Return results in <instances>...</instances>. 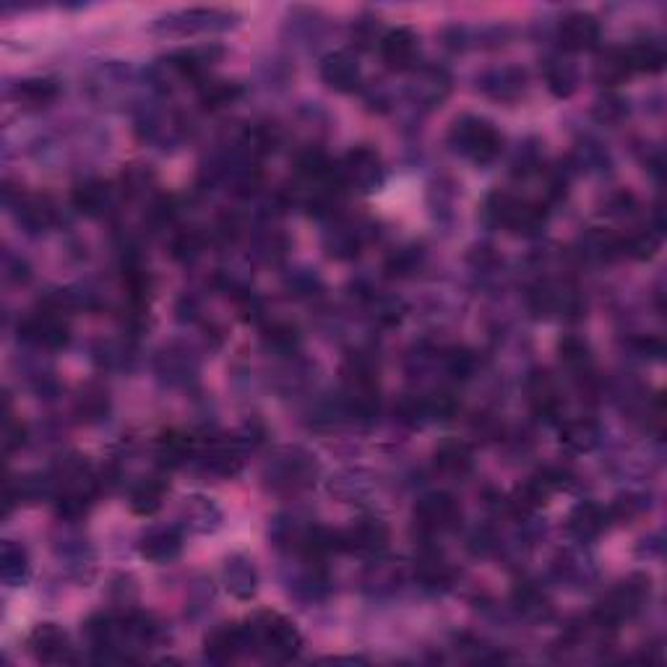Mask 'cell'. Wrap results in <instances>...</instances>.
<instances>
[{
	"mask_svg": "<svg viewBox=\"0 0 667 667\" xmlns=\"http://www.w3.org/2000/svg\"><path fill=\"white\" fill-rule=\"evenodd\" d=\"M245 628H248L251 652L264 654L266 660H292L300 652V644H303L295 623L287 621L279 613H258L253 621L245 623Z\"/></svg>",
	"mask_w": 667,
	"mask_h": 667,
	"instance_id": "obj_1",
	"label": "cell"
},
{
	"mask_svg": "<svg viewBox=\"0 0 667 667\" xmlns=\"http://www.w3.org/2000/svg\"><path fill=\"white\" fill-rule=\"evenodd\" d=\"M344 407L352 417L370 420L378 415V368L363 352L344 363Z\"/></svg>",
	"mask_w": 667,
	"mask_h": 667,
	"instance_id": "obj_2",
	"label": "cell"
},
{
	"mask_svg": "<svg viewBox=\"0 0 667 667\" xmlns=\"http://www.w3.org/2000/svg\"><path fill=\"white\" fill-rule=\"evenodd\" d=\"M449 144L456 154L467 157L475 165H490L501 154L503 136L493 123L475 115H464L451 126Z\"/></svg>",
	"mask_w": 667,
	"mask_h": 667,
	"instance_id": "obj_3",
	"label": "cell"
},
{
	"mask_svg": "<svg viewBox=\"0 0 667 667\" xmlns=\"http://www.w3.org/2000/svg\"><path fill=\"white\" fill-rule=\"evenodd\" d=\"M485 217L496 227L516 232V235H537L545 227L548 212H545V206L535 204V201L496 191L485 201Z\"/></svg>",
	"mask_w": 667,
	"mask_h": 667,
	"instance_id": "obj_4",
	"label": "cell"
},
{
	"mask_svg": "<svg viewBox=\"0 0 667 667\" xmlns=\"http://www.w3.org/2000/svg\"><path fill=\"white\" fill-rule=\"evenodd\" d=\"M318 472L316 456L303 449H282L264 467V480L277 493H295L313 483Z\"/></svg>",
	"mask_w": 667,
	"mask_h": 667,
	"instance_id": "obj_5",
	"label": "cell"
},
{
	"mask_svg": "<svg viewBox=\"0 0 667 667\" xmlns=\"http://www.w3.org/2000/svg\"><path fill=\"white\" fill-rule=\"evenodd\" d=\"M235 21L238 16L222 8H188V11H175L154 21V32L165 37H191V34L225 32L235 27Z\"/></svg>",
	"mask_w": 667,
	"mask_h": 667,
	"instance_id": "obj_6",
	"label": "cell"
},
{
	"mask_svg": "<svg viewBox=\"0 0 667 667\" xmlns=\"http://www.w3.org/2000/svg\"><path fill=\"white\" fill-rule=\"evenodd\" d=\"M647 597H649L647 576H631V579L618 584V587L597 605L592 621H595L600 628H615L618 623H623L626 618L639 613V608L644 605Z\"/></svg>",
	"mask_w": 667,
	"mask_h": 667,
	"instance_id": "obj_7",
	"label": "cell"
},
{
	"mask_svg": "<svg viewBox=\"0 0 667 667\" xmlns=\"http://www.w3.org/2000/svg\"><path fill=\"white\" fill-rule=\"evenodd\" d=\"M334 175H337V183L342 185V191L370 193L384 183L381 157L370 146H357V149L344 154L342 162L334 167Z\"/></svg>",
	"mask_w": 667,
	"mask_h": 667,
	"instance_id": "obj_8",
	"label": "cell"
},
{
	"mask_svg": "<svg viewBox=\"0 0 667 667\" xmlns=\"http://www.w3.org/2000/svg\"><path fill=\"white\" fill-rule=\"evenodd\" d=\"M415 529L425 537H436L459 527L462 522V506L449 493H430L420 498L415 506Z\"/></svg>",
	"mask_w": 667,
	"mask_h": 667,
	"instance_id": "obj_9",
	"label": "cell"
},
{
	"mask_svg": "<svg viewBox=\"0 0 667 667\" xmlns=\"http://www.w3.org/2000/svg\"><path fill=\"white\" fill-rule=\"evenodd\" d=\"M19 339L34 344V347H40V350H60V347H66L68 339H71V329H68V321L63 313L40 308V311L29 316L27 321H21Z\"/></svg>",
	"mask_w": 667,
	"mask_h": 667,
	"instance_id": "obj_10",
	"label": "cell"
},
{
	"mask_svg": "<svg viewBox=\"0 0 667 667\" xmlns=\"http://www.w3.org/2000/svg\"><path fill=\"white\" fill-rule=\"evenodd\" d=\"M337 542L339 550H344V553L378 555L384 553L386 545H389V527L381 519L365 516V519L352 522L347 529H339Z\"/></svg>",
	"mask_w": 667,
	"mask_h": 667,
	"instance_id": "obj_11",
	"label": "cell"
},
{
	"mask_svg": "<svg viewBox=\"0 0 667 667\" xmlns=\"http://www.w3.org/2000/svg\"><path fill=\"white\" fill-rule=\"evenodd\" d=\"M527 305L532 316L537 318L571 316V313L582 311V300L576 298V292L555 282H540L537 287H532L527 295Z\"/></svg>",
	"mask_w": 667,
	"mask_h": 667,
	"instance_id": "obj_12",
	"label": "cell"
},
{
	"mask_svg": "<svg viewBox=\"0 0 667 667\" xmlns=\"http://www.w3.org/2000/svg\"><path fill=\"white\" fill-rule=\"evenodd\" d=\"M219 55H222L219 47H185V50H175L165 60H159L157 68L165 71V79L172 76L180 81H201Z\"/></svg>",
	"mask_w": 667,
	"mask_h": 667,
	"instance_id": "obj_13",
	"label": "cell"
},
{
	"mask_svg": "<svg viewBox=\"0 0 667 667\" xmlns=\"http://www.w3.org/2000/svg\"><path fill=\"white\" fill-rule=\"evenodd\" d=\"M201 467L209 475L217 477H232L238 475L243 467L245 446L238 438H217V441L206 443L204 449H196Z\"/></svg>",
	"mask_w": 667,
	"mask_h": 667,
	"instance_id": "obj_14",
	"label": "cell"
},
{
	"mask_svg": "<svg viewBox=\"0 0 667 667\" xmlns=\"http://www.w3.org/2000/svg\"><path fill=\"white\" fill-rule=\"evenodd\" d=\"M243 652H251V644H248V628H245V623L243 626H222L206 636L204 654L209 662L225 665V662L238 660Z\"/></svg>",
	"mask_w": 667,
	"mask_h": 667,
	"instance_id": "obj_15",
	"label": "cell"
},
{
	"mask_svg": "<svg viewBox=\"0 0 667 667\" xmlns=\"http://www.w3.org/2000/svg\"><path fill=\"white\" fill-rule=\"evenodd\" d=\"M29 652L40 662H71V641H68L66 631L58 628L55 623H42L29 634L27 639Z\"/></svg>",
	"mask_w": 667,
	"mask_h": 667,
	"instance_id": "obj_16",
	"label": "cell"
},
{
	"mask_svg": "<svg viewBox=\"0 0 667 667\" xmlns=\"http://www.w3.org/2000/svg\"><path fill=\"white\" fill-rule=\"evenodd\" d=\"M378 53L391 71H407L417 58V34L407 27L391 29L381 34Z\"/></svg>",
	"mask_w": 667,
	"mask_h": 667,
	"instance_id": "obj_17",
	"label": "cell"
},
{
	"mask_svg": "<svg viewBox=\"0 0 667 667\" xmlns=\"http://www.w3.org/2000/svg\"><path fill=\"white\" fill-rule=\"evenodd\" d=\"M480 92L488 94L490 100L498 102H516L527 89V73L522 68H493V71L483 73L480 79Z\"/></svg>",
	"mask_w": 667,
	"mask_h": 667,
	"instance_id": "obj_18",
	"label": "cell"
},
{
	"mask_svg": "<svg viewBox=\"0 0 667 667\" xmlns=\"http://www.w3.org/2000/svg\"><path fill=\"white\" fill-rule=\"evenodd\" d=\"M558 42L568 53L592 50L600 42V21L592 14H568L558 29Z\"/></svg>",
	"mask_w": 667,
	"mask_h": 667,
	"instance_id": "obj_19",
	"label": "cell"
},
{
	"mask_svg": "<svg viewBox=\"0 0 667 667\" xmlns=\"http://www.w3.org/2000/svg\"><path fill=\"white\" fill-rule=\"evenodd\" d=\"M527 399L532 412H535L537 417H542V420H555L563 410L561 391H558L555 381L545 370H535V373L527 378Z\"/></svg>",
	"mask_w": 667,
	"mask_h": 667,
	"instance_id": "obj_20",
	"label": "cell"
},
{
	"mask_svg": "<svg viewBox=\"0 0 667 667\" xmlns=\"http://www.w3.org/2000/svg\"><path fill=\"white\" fill-rule=\"evenodd\" d=\"M321 79L334 92H355L357 86H360V66H357L355 55L347 53V50H337V53L326 55L321 60Z\"/></svg>",
	"mask_w": 667,
	"mask_h": 667,
	"instance_id": "obj_21",
	"label": "cell"
},
{
	"mask_svg": "<svg viewBox=\"0 0 667 667\" xmlns=\"http://www.w3.org/2000/svg\"><path fill=\"white\" fill-rule=\"evenodd\" d=\"M16 222L27 232L37 235V232H45L55 225V204L47 196H37V193H19L16 199Z\"/></svg>",
	"mask_w": 667,
	"mask_h": 667,
	"instance_id": "obj_22",
	"label": "cell"
},
{
	"mask_svg": "<svg viewBox=\"0 0 667 667\" xmlns=\"http://www.w3.org/2000/svg\"><path fill=\"white\" fill-rule=\"evenodd\" d=\"M610 527V514L605 506H600V503H579L571 514H568V522H566V529L568 535L576 537V540L582 542H589L595 540V537H600L605 529Z\"/></svg>",
	"mask_w": 667,
	"mask_h": 667,
	"instance_id": "obj_23",
	"label": "cell"
},
{
	"mask_svg": "<svg viewBox=\"0 0 667 667\" xmlns=\"http://www.w3.org/2000/svg\"><path fill=\"white\" fill-rule=\"evenodd\" d=\"M71 201L81 214H86V217H102V214H107L113 209L115 196L110 183L92 178L84 180V183H79L73 188Z\"/></svg>",
	"mask_w": 667,
	"mask_h": 667,
	"instance_id": "obj_24",
	"label": "cell"
},
{
	"mask_svg": "<svg viewBox=\"0 0 667 667\" xmlns=\"http://www.w3.org/2000/svg\"><path fill=\"white\" fill-rule=\"evenodd\" d=\"M139 550L146 561L170 563L175 561L180 550H183V537H180V532L175 527H154L141 537Z\"/></svg>",
	"mask_w": 667,
	"mask_h": 667,
	"instance_id": "obj_25",
	"label": "cell"
},
{
	"mask_svg": "<svg viewBox=\"0 0 667 667\" xmlns=\"http://www.w3.org/2000/svg\"><path fill=\"white\" fill-rule=\"evenodd\" d=\"M222 579L232 597L238 600H251L258 589V571L253 561H248L245 555H232L227 558L225 568H222Z\"/></svg>",
	"mask_w": 667,
	"mask_h": 667,
	"instance_id": "obj_26",
	"label": "cell"
},
{
	"mask_svg": "<svg viewBox=\"0 0 667 667\" xmlns=\"http://www.w3.org/2000/svg\"><path fill=\"white\" fill-rule=\"evenodd\" d=\"M436 467L438 472L449 477H464L472 472L475 467V451L467 441H459V438H449L443 441L436 449Z\"/></svg>",
	"mask_w": 667,
	"mask_h": 667,
	"instance_id": "obj_27",
	"label": "cell"
},
{
	"mask_svg": "<svg viewBox=\"0 0 667 667\" xmlns=\"http://www.w3.org/2000/svg\"><path fill=\"white\" fill-rule=\"evenodd\" d=\"M449 92H451V79L449 73L441 71V68H425V71L417 73L415 84H412L410 89L412 100L423 102L425 107L441 105Z\"/></svg>",
	"mask_w": 667,
	"mask_h": 667,
	"instance_id": "obj_28",
	"label": "cell"
},
{
	"mask_svg": "<svg viewBox=\"0 0 667 667\" xmlns=\"http://www.w3.org/2000/svg\"><path fill=\"white\" fill-rule=\"evenodd\" d=\"M193 456H196V443L191 436L178 433V430H170L157 441V462L162 467L178 469L185 462H191Z\"/></svg>",
	"mask_w": 667,
	"mask_h": 667,
	"instance_id": "obj_29",
	"label": "cell"
},
{
	"mask_svg": "<svg viewBox=\"0 0 667 667\" xmlns=\"http://www.w3.org/2000/svg\"><path fill=\"white\" fill-rule=\"evenodd\" d=\"M631 73H660L665 68V50L660 42H634L623 47Z\"/></svg>",
	"mask_w": 667,
	"mask_h": 667,
	"instance_id": "obj_30",
	"label": "cell"
},
{
	"mask_svg": "<svg viewBox=\"0 0 667 667\" xmlns=\"http://www.w3.org/2000/svg\"><path fill=\"white\" fill-rule=\"evenodd\" d=\"M417 579L430 589L449 587L451 579H454V571H451V566L438 550H423L420 558H417Z\"/></svg>",
	"mask_w": 667,
	"mask_h": 667,
	"instance_id": "obj_31",
	"label": "cell"
},
{
	"mask_svg": "<svg viewBox=\"0 0 667 667\" xmlns=\"http://www.w3.org/2000/svg\"><path fill=\"white\" fill-rule=\"evenodd\" d=\"M545 81H548V89L555 97H571L576 92V84H579V71L571 60L566 58H550L545 63Z\"/></svg>",
	"mask_w": 667,
	"mask_h": 667,
	"instance_id": "obj_32",
	"label": "cell"
},
{
	"mask_svg": "<svg viewBox=\"0 0 667 667\" xmlns=\"http://www.w3.org/2000/svg\"><path fill=\"white\" fill-rule=\"evenodd\" d=\"M0 576L3 582L11 584V587H19V584L27 582L29 576V558L27 550L16 545V542H6L3 550H0Z\"/></svg>",
	"mask_w": 667,
	"mask_h": 667,
	"instance_id": "obj_33",
	"label": "cell"
},
{
	"mask_svg": "<svg viewBox=\"0 0 667 667\" xmlns=\"http://www.w3.org/2000/svg\"><path fill=\"white\" fill-rule=\"evenodd\" d=\"M561 441L571 451H592L600 441V428L595 420L579 417V420H568L561 430Z\"/></svg>",
	"mask_w": 667,
	"mask_h": 667,
	"instance_id": "obj_34",
	"label": "cell"
},
{
	"mask_svg": "<svg viewBox=\"0 0 667 667\" xmlns=\"http://www.w3.org/2000/svg\"><path fill=\"white\" fill-rule=\"evenodd\" d=\"M167 485L157 477H149L144 483H139L131 493V511L139 516H152L154 511L162 509V501H165Z\"/></svg>",
	"mask_w": 667,
	"mask_h": 667,
	"instance_id": "obj_35",
	"label": "cell"
},
{
	"mask_svg": "<svg viewBox=\"0 0 667 667\" xmlns=\"http://www.w3.org/2000/svg\"><path fill=\"white\" fill-rule=\"evenodd\" d=\"M14 94L21 105L37 110V107H47L50 102L58 100V84L50 79H27L16 84Z\"/></svg>",
	"mask_w": 667,
	"mask_h": 667,
	"instance_id": "obj_36",
	"label": "cell"
},
{
	"mask_svg": "<svg viewBox=\"0 0 667 667\" xmlns=\"http://www.w3.org/2000/svg\"><path fill=\"white\" fill-rule=\"evenodd\" d=\"M631 76V68H628L626 53H623V47H613L608 53H602L595 63V79L600 81L602 86H615L626 81Z\"/></svg>",
	"mask_w": 667,
	"mask_h": 667,
	"instance_id": "obj_37",
	"label": "cell"
},
{
	"mask_svg": "<svg viewBox=\"0 0 667 667\" xmlns=\"http://www.w3.org/2000/svg\"><path fill=\"white\" fill-rule=\"evenodd\" d=\"M558 352H561V363L566 365L574 376L587 378L592 373V352H589V344L579 337H566L558 344Z\"/></svg>",
	"mask_w": 667,
	"mask_h": 667,
	"instance_id": "obj_38",
	"label": "cell"
},
{
	"mask_svg": "<svg viewBox=\"0 0 667 667\" xmlns=\"http://www.w3.org/2000/svg\"><path fill=\"white\" fill-rule=\"evenodd\" d=\"M240 94H243L240 84H232V81H206L201 86L199 97L206 110H222V107L240 100Z\"/></svg>",
	"mask_w": 667,
	"mask_h": 667,
	"instance_id": "obj_39",
	"label": "cell"
},
{
	"mask_svg": "<svg viewBox=\"0 0 667 667\" xmlns=\"http://www.w3.org/2000/svg\"><path fill=\"white\" fill-rule=\"evenodd\" d=\"M110 410V402H107V391L100 386H86L84 391L76 399V415L86 423H97Z\"/></svg>",
	"mask_w": 667,
	"mask_h": 667,
	"instance_id": "obj_40",
	"label": "cell"
},
{
	"mask_svg": "<svg viewBox=\"0 0 667 667\" xmlns=\"http://www.w3.org/2000/svg\"><path fill=\"white\" fill-rule=\"evenodd\" d=\"M582 248L589 258H597V261H610V258L621 256V238L613 235V232H602L595 230L589 232L587 238L582 240Z\"/></svg>",
	"mask_w": 667,
	"mask_h": 667,
	"instance_id": "obj_41",
	"label": "cell"
},
{
	"mask_svg": "<svg viewBox=\"0 0 667 667\" xmlns=\"http://www.w3.org/2000/svg\"><path fill=\"white\" fill-rule=\"evenodd\" d=\"M206 248V235L201 230H183L178 232L170 243V253L172 258H178V261H193V258H199Z\"/></svg>",
	"mask_w": 667,
	"mask_h": 667,
	"instance_id": "obj_42",
	"label": "cell"
},
{
	"mask_svg": "<svg viewBox=\"0 0 667 667\" xmlns=\"http://www.w3.org/2000/svg\"><path fill=\"white\" fill-rule=\"evenodd\" d=\"M657 248H660V235L652 230H639L628 238H621V251L631 258H639V261L652 258Z\"/></svg>",
	"mask_w": 667,
	"mask_h": 667,
	"instance_id": "obj_43",
	"label": "cell"
},
{
	"mask_svg": "<svg viewBox=\"0 0 667 667\" xmlns=\"http://www.w3.org/2000/svg\"><path fill=\"white\" fill-rule=\"evenodd\" d=\"M326 248H329V256L339 258V261L355 258L360 253V235L352 227H337L326 240Z\"/></svg>",
	"mask_w": 667,
	"mask_h": 667,
	"instance_id": "obj_44",
	"label": "cell"
},
{
	"mask_svg": "<svg viewBox=\"0 0 667 667\" xmlns=\"http://www.w3.org/2000/svg\"><path fill=\"white\" fill-rule=\"evenodd\" d=\"M264 342H266V347H269V350L292 352L300 342L298 329H295V326H290V324H271L269 329H266V334H264Z\"/></svg>",
	"mask_w": 667,
	"mask_h": 667,
	"instance_id": "obj_45",
	"label": "cell"
},
{
	"mask_svg": "<svg viewBox=\"0 0 667 667\" xmlns=\"http://www.w3.org/2000/svg\"><path fill=\"white\" fill-rule=\"evenodd\" d=\"M120 183H123V193L133 199V196H141V193H146L149 188H152L154 175H152V170H149V167L131 165V167H126V172H123Z\"/></svg>",
	"mask_w": 667,
	"mask_h": 667,
	"instance_id": "obj_46",
	"label": "cell"
},
{
	"mask_svg": "<svg viewBox=\"0 0 667 667\" xmlns=\"http://www.w3.org/2000/svg\"><path fill=\"white\" fill-rule=\"evenodd\" d=\"M514 600L519 605V610L524 613H542V610L548 608V600L540 592V587H535L532 582H524L514 589Z\"/></svg>",
	"mask_w": 667,
	"mask_h": 667,
	"instance_id": "obj_47",
	"label": "cell"
},
{
	"mask_svg": "<svg viewBox=\"0 0 667 667\" xmlns=\"http://www.w3.org/2000/svg\"><path fill=\"white\" fill-rule=\"evenodd\" d=\"M443 363H446V370H449L454 378H469L477 368L475 355H472L469 350H459V347H456V350H451V352H446Z\"/></svg>",
	"mask_w": 667,
	"mask_h": 667,
	"instance_id": "obj_48",
	"label": "cell"
},
{
	"mask_svg": "<svg viewBox=\"0 0 667 667\" xmlns=\"http://www.w3.org/2000/svg\"><path fill=\"white\" fill-rule=\"evenodd\" d=\"M626 113V100L615 97V94H605L602 100L595 102V118L600 120V123H618Z\"/></svg>",
	"mask_w": 667,
	"mask_h": 667,
	"instance_id": "obj_49",
	"label": "cell"
},
{
	"mask_svg": "<svg viewBox=\"0 0 667 667\" xmlns=\"http://www.w3.org/2000/svg\"><path fill=\"white\" fill-rule=\"evenodd\" d=\"M417 266H420V253L415 248H404L386 264V271L391 277H407V274L417 271Z\"/></svg>",
	"mask_w": 667,
	"mask_h": 667,
	"instance_id": "obj_50",
	"label": "cell"
},
{
	"mask_svg": "<svg viewBox=\"0 0 667 667\" xmlns=\"http://www.w3.org/2000/svg\"><path fill=\"white\" fill-rule=\"evenodd\" d=\"M185 511H188V519H193L191 524L199 529V532L212 529V524H209V516H219L217 509H214L209 501H204V498H191L188 506H185Z\"/></svg>",
	"mask_w": 667,
	"mask_h": 667,
	"instance_id": "obj_51",
	"label": "cell"
},
{
	"mask_svg": "<svg viewBox=\"0 0 667 667\" xmlns=\"http://www.w3.org/2000/svg\"><path fill=\"white\" fill-rule=\"evenodd\" d=\"M27 441V428L16 420H6V428H3V443H6V451H14L19 446H24Z\"/></svg>",
	"mask_w": 667,
	"mask_h": 667,
	"instance_id": "obj_52",
	"label": "cell"
}]
</instances>
